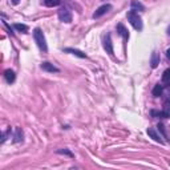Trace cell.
<instances>
[{
    "label": "cell",
    "instance_id": "obj_12",
    "mask_svg": "<svg viewBox=\"0 0 170 170\" xmlns=\"http://www.w3.org/2000/svg\"><path fill=\"white\" fill-rule=\"evenodd\" d=\"M130 5H132V11H145V7L141 4L140 2H137V0H132Z\"/></svg>",
    "mask_w": 170,
    "mask_h": 170
},
{
    "label": "cell",
    "instance_id": "obj_7",
    "mask_svg": "<svg viewBox=\"0 0 170 170\" xmlns=\"http://www.w3.org/2000/svg\"><path fill=\"white\" fill-rule=\"evenodd\" d=\"M41 69L47 71V72H50V73H53V72H59V68H56L55 65L48 63V61H44V63L41 64Z\"/></svg>",
    "mask_w": 170,
    "mask_h": 170
},
{
    "label": "cell",
    "instance_id": "obj_25",
    "mask_svg": "<svg viewBox=\"0 0 170 170\" xmlns=\"http://www.w3.org/2000/svg\"><path fill=\"white\" fill-rule=\"evenodd\" d=\"M102 2H104V0H102Z\"/></svg>",
    "mask_w": 170,
    "mask_h": 170
},
{
    "label": "cell",
    "instance_id": "obj_3",
    "mask_svg": "<svg viewBox=\"0 0 170 170\" xmlns=\"http://www.w3.org/2000/svg\"><path fill=\"white\" fill-rule=\"evenodd\" d=\"M57 15H59L60 21H63V23H67V24L72 23V13H71L67 8H65V7H63V8H60V9H59Z\"/></svg>",
    "mask_w": 170,
    "mask_h": 170
},
{
    "label": "cell",
    "instance_id": "obj_8",
    "mask_svg": "<svg viewBox=\"0 0 170 170\" xmlns=\"http://www.w3.org/2000/svg\"><path fill=\"white\" fill-rule=\"evenodd\" d=\"M117 32H118V35H121L124 37V40H128L129 39V32L122 24H117Z\"/></svg>",
    "mask_w": 170,
    "mask_h": 170
},
{
    "label": "cell",
    "instance_id": "obj_17",
    "mask_svg": "<svg viewBox=\"0 0 170 170\" xmlns=\"http://www.w3.org/2000/svg\"><path fill=\"white\" fill-rule=\"evenodd\" d=\"M61 3V0H44V4L47 7H56Z\"/></svg>",
    "mask_w": 170,
    "mask_h": 170
},
{
    "label": "cell",
    "instance_id": "obj_15",
    "mask_svg": "<svg viewBox=\"0 0 170 170\" xmlns=\"http://www.w3.org/2000/svg\"><path fill=\"white\" fill-rule=\"evenodd\" d=\"M162 81H164V84L170 86V68H168V69L164 72V75H162Z\"/></svg>",
    "mask_w": 170,
    "mask_h": 170
},
{
    "label": "cell",
    "instance_id": "obj_16",
    "mask_svg": "<svg viewBox=\"0 0 170 170\" xmlns=\"http://www.w3.org/2000/svg\"><path fill=\"white\" fill-rule=\"evenodd\" d=\"M13 28L15 29H17L19 32H21V33H27L28 32V27L25 24H19V23H16L15 25H13Z\"/></svg>",
    "mask_w": 170,
    "mask_h": 170
},
{
    "label": "cell",
    "instance_id": "obj_11",
    "mask_svg": "<svg viewBox=\"0 0 170 170\" xmlns=\"http://www.w3.org/2000/svg\"><path fill=\"white\" fill-rule=\"evenodd\" d=\"M147 134H149L150 137H151V138H153L154 141H155V142H160V144H164V141H162L161 140V137L160 136H158L157 134V132H155V130L154 129H147Z\"/></svg>",
    "mask_w": 170,
    "mask_h": 170
},
{
    "label": "cell",
    "instance_id": "obj_13",
    "mask_svg": "<svg viewBox=\"0 0 170 170\" xmlns=\"http://www.w3.org/2000/svg\"><path fill=\"white\" fill-rule=\"evenodd\" d=\"M23 141V130H21L20 128H17L15 130V136H13V142H21Z\"/></svg>",
    "mask_w": 170,
    "mask_h": 170
},
{
    "label": "cell",
    "instance_id": "obj_20",
    "mask_svg": "<svg viewBox=\"0 0 170 170\" xmlns=\"http://www.w3.org/2000/svg\"><path fill=\"white\" fill-rule=\"evenodd\" d=\"M11 133V128L9 129H7V132H4L2 134V144H4L5 142V140H7V137H8V134Z\"/></svg>",
    "mask_w": 170,
    "mask_h": 170
},
{
    "label": "cell",
    "instance_id": "obj_24",
    "mask_svg": "<svg viewBox=\"0 0 170 170\" xmlns=\"http://www.w3.org/2000/svg\"><path fill=\"white\" fill-rule=\"evenodd\" d=\"M168 35L170 36V25H169V28H168Z\"/></svg>",
    "mask_w": 170,
    "mask_h": 170
},
{
    "label": "cell",
    "instance_id": "obj_2",
    "mask_svg": "<svg viewBox=\"0 0 170 170\" xmlns=\"http://www.w3.org/2000/svg\"><path fill=\"white\" fill-rule=\"evenodd\" d=\"M126 17H128V21L130 24H132V27L134 28L136 31H141L142 29V20H141V17L138 16V13H136L134 11H130V12H128V15H126Z\"/></svg>",
    "mask_w": 170,
    "mask_h": 170
},
{
    "label": "cell",
    "instance_id": "obj_5",
    "mask_svg": "<svg viewBox=\"0 0 170 170\" xmlns=\"http://www.w3.org/2000/svg\"><path fill=\"white\" fill-rule=\"evenodd\" d=\"M104 48H105L106 53L113 55V43H112V39H110L109 33H106L105 36H104Z\"/></svg>",
    "mask_w": 170,
    "mask_h": 170
},
{
    "label": "cell",
    "instance_id": "obj_18",
    "mask_svg": "<svg viewBox=\"0 0 170 170\" xmlns=\"http://www.w3.org/2000/svg\"><path fill=\"white\" fill-rule=\"evenodd\" d=\"M57 154H64V155H68V157H71V158H73L75 155H73V153L72 151H69V150H67V149H59L56 151Z\"/></svg>",
    "mask_w": 170,
    "mask_h": 170
},
{
    "label": "cell",
    "instance_id": "obj_10",
    "mask_svg": "<svg viewBox=\"0 0 170 170\" xmlns=\"http://www.w3.org/2000/svg\"><path fill=\"white\" fill-rule=\"evenodd\" d=\"M4 77H5V80H7V82H13L15 81V78H16V76H15V72L13 71H11V69H7L5 72H4Z\"/></svg>",
    "mask_w": 170,
    "mask_h": 170
},
{
    "label": "cell",
    "instance_id": "obj_1",
    "mask_svg": "<svg viewBox=\"0 0 170 170\" xmlns=\"http://www.w3.org/2000/svg\"><path fill=\"white\" fill-rule=\"evenodd\" d=\"M33 39L36 41V44H37V47L40 48L41 52H47L48 50V47H47V41H45V36L44 33H43V31L40 29V28H36V29L33 31Z\"/></svg>",
    "mask_w": 170,
    "mask_h": 170
},
{
    "label": "cell",
    "instance_id": "obj_6",
    "mask_svg": "<svg viewBox=\"0 0 170 170\" xmlns=\"http://www.w3.org/2000/svg\"><path fill=\"white\" fill-rule=\"evenodd\" d=\"M158 64H160V53L154 50V52L151 53V57H150V67L154 69V68L158 67Z\"/></svg>",
    "mask_w": 170,
    "mask_h": 170
},
{
    "label": "cell",
    "instance_id": "obj_22",
    "mask_svg": "<svg viewBox=\"0 0 170 170\" xmlns=\"http://www.w3.org/2000/svg\"><path fill=\"white\" fill-rule=\"evenodd\" d=\"M166 56H168V59L170 60V48H169L168 50H166Z\"/></svg>",
    "mask_w": 170,
    "mask_h": 170
},
{
    "label": "cell",
    "instance_id": "obj_19",
    "mask_svg": "<svg viewBox=\"0 0 170 170\" xmlns=\"http://www.w3.org/2000/svg\"><path fill=\"white\" fill-rule=\"evenodd\" d=\"M164 116H165V118H168L170 117V102H166L165 104V106H164Z\"/></svg>",
    "mask_w": 170,
    "mask_h": 170
},
{
    "label": "cell",
    "instance_id": "obj_14",
    "mask_svg": "<svg viewBox=\"0 0 170 170\" xmlns=\"http://www.w3.org/2000/svg\"><path fill=\"white\" fill-rule=\"evenodd\" d=\"M162 92H164V85L157 84L154 86V89H153V96L154 97H160L162 95Z\"/></svg>",
    "mask_w": 170,
    "mask_h": 170
},
{
    "label": "cell",
    "instance_id": "obj_9",
    "mask_svg": "<svg viewBox=\"0 0 170 170\" xmlns=\"http://www.w3.org/2000/svg\"><path fill=\"white\" fill-rule=\"evenodd\" d=\"M64 52L72 53V55L78 56V57H81V59H85V57H86V55H85L84 52H81V50H78V49H73V48H65V49H64Z\"/></svg>",
    "mask_w": 170,
    "mask_h": 170
},
{
    "label": "cell",
    "instance_id": "obj_23",
    "mask_svg": "<svg viewBox=\"0 0 170 170\" xmlns=\"http://www.w3.org/2000/svg\"><path fill=\"white\" fill-rule=\"evenodd\" d=\"M19 2H20V0H12V4H19Z\"/></svg>",
    "mask_w": 170,
    "mask_h": 170
},
{
    "label": "cell",
    "instance_id": "obj_21",
    "mask_svg": "<svg viewBox=\"0 0 170 170\" xmlns=\"http://www.w3.org/2000/svg\"><path fill=\"white\" fill-rule=\"evenodd\" d=\"M157 128H158V129H160V130H161V132H162V133H164V136L166 137V133H165V129H164V125H162V124H158V126H157Z\"/></svg>",
    "mask_w": 170,
    "mask_h": 170
},
{
    "label": "cell",
    "instance_id": "obj_4",
    "mask_svg": "<svg viewBox=\"0 0 170 170\" xmlns=\"http://www.w3.org/2000/svg\"><path fill=\"white\" fill-rule=\"evenodd\" d=\"M110 9H112L110 4H102L95 11V13H93V19H99V17H101L102 15H105L106 12H109Z\"/></svg>",
    "mask_w": 170,
    "mask_h": 170
}]
</instances>
